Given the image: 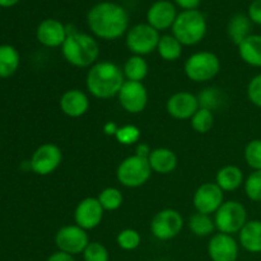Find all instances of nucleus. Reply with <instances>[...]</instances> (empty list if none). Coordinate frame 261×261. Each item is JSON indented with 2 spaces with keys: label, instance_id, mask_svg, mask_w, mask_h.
Masks as SVG:
<instances>
[{
  "label": "nucleus",
  "instance_id": "1",
  "mask_svg": "<svg viewBox=\"0 0 261 261\" xmlns=\"http://www.w3.org/2000/svg\"><path fill=\"white\" fill-rule=\"evenodd\" d=\"M87 23L94 36L106 41L121 37L129 28V14L121 5L101 2L93 5L87 14Z\"/></svg>",
  "mask_w": 261,
  "mask_h": 261
},
{
  "label": "nucleus",
  "instance_id": "2",
  "mask_svg": "<svg viewBox=\"0 0 261 261\" xmlns=\"http://www.w3.org/2000/svg\"><path fill=\"white\" fill-rule=\"evenodd\" d=\"M124 83V71L111 61L96 63L87 73V89L92 96L99 99H109L117 96Z\"/></svg>",
  "mask_w": 261,
  "mask_h": 261
},
{
  "label": "nucleus",
  "instance_id": "3",
  "mask_svg": "<svg viewBox=\"0 0 261 261\" xmlns=\"http://www.w3.org/2000/svg\"><path fill=\"white\" fill-rule=\"evenodd\" d=\"M68 37L61 46L64 59L76 68H89L97 63L99 45L96 38L88 33L78 32L75 28L66 25Z\"/></svg>",
  "mask_w": 261,
  "mask_h": 261
},
{
  "label": "nucleus",
  "instance_id": "4",
  "mask_svg": "<svg viewBox=\"0 0 261 261\" xmlns=\"http://www.w3.org/2000/svg\"><path fill=\"white\" fill-rule=\"evenodd\" d=\"M208 31L205 15L200 10H182L172 25V35L182 46H194L204 40Z\"/></svg>",
  "mask_w": 261,
  "mask_h": 261
},
{
  "label": "nucleus",
  "instance_id": "5",
  "mask_svg": "<svg viewBox=\"0 0 261 261\" xmlns=\"http://www.w3.org/2000/svg\"><path fill=\"white\" fill-rule=\"evenodd\" d=\"M152 176V167L148 158L139 157L134 154L125 158L119 165L116 171V177L119 182L125 188H140L148 182Z\"/></svg>",
  "mask_w": 261,
  "mask_h": 261
},
{
  "label": "nucleus",
  "instance_id": "6",
  "mask_svg": "<svg viewBox=\"0 0 261 261\" xmlns=\"http://www.w3.org/2000/svg\"><path fill=\"white\" fill-rule=\"evenodd\" d=\"M221 70V60L211 51H200L185 61V74L195 83L212 81Z\"/></svg>",
  "mask_w": 261,
  "mask_h": 261
},
{
  "label": "nucleus",
  "instance_id": "7",
  "mask_svg": "<svg viewBox=\"0 0 261 261\" xmlns=\"http://www.w3.org/2000/svg\"><path fill=\"white\" fill-rule=\"evenodd\" d=\"M214 223H216V228L221 233H239L247 223L246 208L240 201H224L214 214Z\"/></svg>",
  "mask_w": 261,
  "mask_h": 261
},
{
  "label": "nucleus",
  "instance_id": "8",
  "mask_svg": "<svg viewBox=\"0 0 261 261\" xmlns=\"http://www.w3.org/2000/svg\"><path fill=\"white\" fill-rule=\"evenodd\" d=\"M160 38V32L152 25L148 23H138L127 31L126 47L134 55H149L157 50Z\"/></svg>",
  "mask_w": 261,
  "mask_h": 261
},
{
  "label": "nucleus",
  "instance_id": "9",
  "mask_svg": "<svg viewBox=\"0 0 261 261\" xmlns=\"http://www.w3.org/2000/svg\"><path fill=\"white\" fill-rule=\"evenodd\" d=\"M184 228V218L175 209H163L152 219L150 231L157 240L168 241L180 234Z\"/></svg>",
  "mask_w": 261,
  "mask_h": 261
},
{
  "label": "nucleus",
  "instance_id": "10",
  "mask_svg": "<svg viewBox=\"0 0 261 261\" xmlns=\"http://www.w3.org/2000/svg\"><path fill=\"white\" fill-rule=\"evenodd\" d=\"M63 162V152L53 143L40 145L30 160L31 170L40 176H47L55 172Z\"/></svg>",
  "mask_w": 261,
  "mask_h": 261
},
{
  "label": "nucleus",
  "instance_id": "11",
  "mask_svg": "<svg viewBox=\"0 0 261 261\" xmlns=\"http://www.w3.org/2000/svg\"><path fill=\"white\" fill-rule=\"evenodd\" d=\"M88 244L89 237L87 231L76 224L61 227L55 234V245L59 251L66 252L73 256L83 254Z\"/></svg>",
  "mask_w": 261,
  "mask_h": 261
},
{
  "label": "nucleus",
  "instance_id": "12",
  "mask_svg": "<svg viewBox=\"0 0 261 261\" xmlns=\"http://www.w3.org/2000/svg\"><path fill=\"white\" fill-rule=\"evenodd\" d=\"M224 203V191L216 182H205L196 189L193 196L194 208L198 213L216 214Z\"/></svg>",
  "mask_w": 261,
  "mask_h": 261
},
{
  "label": "nucleus",
  "instance_id": "13",
  "mask_svg": "<svg viewBox=\"0 0 261 261\" xmlns=\"http://www.w3.org/2000/svg\"><path fill=\"white\" fill-rule=\"evenodd\" d=\"M117 96L121 107L129 114H140L148 105V91L142 82L125 81Z\"/></svg>",
  "mask_w": 261,
  "mask_h": 261
},
{
  "label": "nucleus",
  "instance_id": "14",
  "mask_svg": "<svg viewBox=\"0 0 261 261\" xmlns=\"http://www.w3.org/2000/svg\"><path fill=\"white\" fill-rule=\"evenodd\" d=\"M105 209L97 198H86L76 205L74 211V221L76 226L89 231L101 224Z\"/></svg>",
  "mask_w": 261,
  "mask_h": 261
},
{
  "label": "nucleus",
  "instance_id": "15",
  "mask_svg": "<svg viewBox=\"0 0 261 261\" xmlns=\"http://www.w3.org/2000/svg\"><path fill=\"white\" fill-rule=\"evenodd\" d=\"M239 244L232 234H213L208 244V255L212 261H236L239 257Z\"/></svg>",
  "mask_w": 261,
  "mask_h": 261
},
{
  "label": "nucleus",
  "instance_id": "16",
  "mask_svg": "<svg viewBox=\"0 0 261 261\" xmlns=\"http://www.w3.org/2000/svg\"><path fill=\"white\" fill-rule=\"evenodd\" d=\"M167 112L176 120H189L200 109L199 99L190 92H177L168 98Z\"/></svg>",
  "mask_w": 261,
  "mask_h": 261
},
{
  "label": "nucleus",
  "instance_id": "17",
  "mask_svg": "<svg viewBox=\"0 0 261 261\" xmlns=\"http://www.w3.org/2000/svg\"><path fill=\"white\" fill-rule=\"evenodd\" d=\"M177 10L175 4L170 0H158L153 3L147 12V23L153 28L160 31L172 28L176 18H177Z\"/></svg>",
  "mask_w": 261,
  "mask_h": 261
},
{
  "label": "nucleus",
  "instance_id": "18",
  "mask_svg": "<svg viewBox=\"0 0 261 261\" xmlns=\"http://www.w3.org/2000/svg\"><path fill=\"white\" fill-rule=\"evenodd\" d=\"M36 36L38 42L46 47H60L68 37V30L60 20L48 18L38 24Z\"/></svg>",
  "mask_w": 261,
  "mask_h": 261
},
{
  "label": "nucleus",
  "instance_id": "19",
  "mask_svg": "<svg viewBox=\"0 0 261 261\" xmlns=\"http://www.w3.org/2000/svg\"><path fill=\"white\" fill-rule=\"evenodd\" d=\"M60 109L66 116L81 117L89 110V98L81 89H69L61 96Z\"/></svg>",
  "mask_w": 261,
  "mask_h": 261
},
{
  "label": "nucleus",
  "instance_id": "20",
  "mask_svg": "<svg viewBox=\"0 0 261 261\" xmlns=\"http://www.w3.org/2000/svg\"><path fill=\"white\" fill-rule=\"evenodd\" d=\"M149 165L152 167L153 172H157L160 175H168L172 173L177 167V155L175 152L168 148H155L152 150L149 158Z\"/></svg>",
  "mask_w": 261,
  "mask_h": 261
},
{
  "label": "nucleus",
  "instance_id": "21",
  "mask_svg": "<svg viewBox=\"0 0 261 261\" xmlns=\"http://www.w3.org/2000/svg\"><path fill=\"white\" fill-rule=\"evenodd\" d=\"M240 245L251 254L261 252V221H247L244 228L239 232Z\"/></svg>",
  "mask_w": 261,
  "mask_h": 261
},
{
  "label": "nucleus",
  "instance_id": "22",
  "mask_svg": "<svg viewBox=\"0 0 261 261\" xmlns=\"http://www.w3.org/2000/svg\"><path fill=\"white\" fill-rule=\"evenodd\" d=\"M237 47L244 63L261 68V35H250Z\"/></svg>",
  "mask_w": 261,
  "mask_h": 261
},
{
  "label": "nucleus",
  "instance_id": "23",
  "mask_svg": "<svg viewBox=\"0 0 261 261\" xmlns=\"http://www.w3.org/2000/svg\"><path fill=\"white\" fill-rule=\"evenodd\" d=\"M244 172L240 167L228 165L218 171L216 184L223 191H234L244 184Z\"/></svg>",
  "mask_w": 261,
  "mask_h": 261
},
{
  "label": "nucleus",
  "instance_id": "24",
  "mask_svg": "<svg viewBox=\"0 0 261 261\" xmlns=\"http://www.w3.org/2000/svg\"><path fill=\"white\" fill-rule=\"evenodd\" d=\"M251 20H250L249 15H245L239 13V14H234L233 17L229 19L228 25H227V33H228V37L234 45L239 46L245 38L249 37L251 33Z\"/></svg>",
  "mask_w": 261,
  "mask_h": 261
},
{
  "label": "nucleus",
  "instance_id": "25",
  "mask_svg": "<svg viewBox=\"0 0 261 261\" xmlns=\"http://www.w3.org/2000/svg\"><path fill=\"white\" fill-rule=\"evenodd\" d=\"M19 54L10 45L0 46V78H8L17 71L19 66Z\"/></svg>",
  "mask_w": 261,
  "mask_h": 261
},
{
  "label": "nucleus",
  "instance_id": "26",
  "mask_svg": "<svg viewBox=\"0 0 261 261\" xmlns=\"http://www.w3.org/2000/svg\"><path fill=\"white\" fill-rule=\"evenodd\" d=\"M122 71H124V75L126 78V81L142 82L148 75L149 66H148V63L145 61V59L143 56L133 55L125 61Z\"/></svg>",
  "mask_w": 261,
  "mask_h": 261
},
{
  "label": "nucleus",
  "instance_id": "27",
  "mask_svg": "<svg viewBox=\"0 0 261 261\" xmlns=\"http://www.w3.org/2000/svg\"><path fill=\"white\" fill-rule=\"evenodd\" d=\"M158 55L166 61H176L182 55V43L173 35L161 36L157 46Z\"/></svg>",
  "mask_w": 261,
  "mask_h": 261
},
{
  "label": "nucleus",
  "instance_id": "28",
  "mask_svg": "<svg viewBox=\"0 0 261 261\" xmlns=\"http://www.w3.org/2000/svg\"><path fill=\"white\" fill-rule=\"evenodd\" d=\"M189 228L195 236L206 237L213 233L216 229V223H214V219L211 218V216L196 212L189 219Z\"/></svg>",
  "mask_w": 261,
  "mask_h": 261
},
{
  "label": "nucleus",
  "instance_id": "29",
  "mask_svg": "<svg viewBox=\"0 0 261 261\" xmlns=\"http://www.w3.org/2000/svg\"><path fill=\"white\" fill-rule=\"evenodd\" d=\"M97 199H98V201L101 203L105 212L117 211V209L122 205V201H124V196H122L121 191L116 188L103 189V190L99 193Z\"/></svg>",
  "mask_w": 261,
  "mask_h": 261
},
{
  "label": "nucleus",
  "instance_id": "30",
  "mask_svg": "<svg viewBox=\"0 0 261 261\" xmlns=\"http://www.w3.org/2000/svg\"><path fill=\"white\" fill-rule=\"evenodd\" d=\"M190 120L191 126H193V129L196 133H199V134H205V133L211 132V129L214 125L213 111L200 107Z\"/></svg>",
  "mask_w": 261,
  "mask_h": 261
},
{
  "label": "nucleus",
  "instance_id": "31",
  "mask_svg": "<svg viewBox=\"0 0 261 261\" xmlns=\"http://www.w3.org/2000/svg\"><path fill=\"white\" fill-rule=\"evenodd\" d=\"M116 242L122 250H125V251H133V250L138 249V247L140 246L142 237H140V233L137 229L126 228L122 229V231L117 234Z\"/></svg>",
  "mask_w": 261,
  "mask_h": 261
},
{
  "label": "nucleus",
  "instance_id": "32",
  "mask_svg": "<svg viewBox=\"0 0 261 261\" xmlns=\"http://www.w3.org/2000/svg\"><path fill=\"white\" fill-rule=\"evenodd\" d=\"M244 157L252 170L261 171V139H254L247 143Z\"/></svg>",
  "mask_w": 261,
  "mask_h": 261
},
{
  "label": "nucleus",
  "instance_id": "33",
  "mask_svg": "<svg viewBox=\"0 0 261 261\" xmlns=\"http://www.w3.org/2000/svg\"><path fill=\"white\" fill-rule=\"evenodd\" d=\"M245 193L246 196L252 201H261V171H254L245 180Z\"/></svg>",
  "mask_w": 261,
  "mask_h": 261
},
{
  "label": "nucleus",
  "instance_id": "34",
  "mask_svg": "<svg viewBox=\"0 0 261 261\" xmlns=\"http://www.w3.org/2000/svg\"><path fill=\"white\" fill-rule=\"evenodd\" d=\"M142 137V132L135 125H124L119 127L116 133V140L122 145H133L137 144Z\"/></svg>",
  "mask_w": 261,
  "mask_h": 261
},
{
  "label": "nucleus",
  "instance_id": "35",
  "mask_svg": "<svg viewBox=\"0 0 261 261\" xmlns=\"http://www.w3.org/2000/svg\"><path fill=\"white\" fill-rule=\"evenodd\" d=\"M83 259L84 261H109L110 254L99 242H89L83 252Z\"/></svg>",
  "mask_w": 261,
  "mask_h": 261
},
{
  "label": "nucleus",
  "instance_id": "36",
  "mask_svg": "<svg viewBox=\"0 0 261 261\" xmlns=\"http://www.w3.org/2000/svg\"><path fill=\"white\" fill-rule=\"evenodd\" d=\"M198 99H199V105H200V107H203V109H208L211 110V111L216 110L222 101L221 93H219L218 89L216 88L204 89V91L199 94Z\"/></svg>",
  "mask_w": 261,
  "mask_h": 261
},
{
  "label": "nucleus",
  "instance_id": "37",
  "mask_svg": "<svg viewBox=\"0 0 261 261\" xmlns=\"http://www.w3.org/2000/svg\"><path fill=\"white\" fill-rule=\"evenodd\" d=\"M247 97L252 105L261 109V73L250 81L247 86Z\"/></svg>",
  "mask_w": 261,
  "mask_h": 261
},
{
  "label": "nucleus",
  "instance_id": "38",
  "mask_svg": "<svg viewBox=\"0 0 261 261\" xmlns=\"http://www.w3.org/2000/svg\"><path fill=\"white\" fill-rule=\"evenodd\" d=\"M249 18L252 23L261 25V0H254L249 7Z\"/></svg>",
  "mask_w": 261,
  "mask_h": 261
},
{
  "label": "nucleus",
  "instance_id": "39",
  "mask_svg": "<svg viewBox=\"0 0 261 261\" xmlns=\"http://www.w3.org/2000/svg\"><path fill=\"white\" fill-rule=\"evenodd\" d=\"M175 3L184 10H195L199 8L201 0H175Z\"/></svg>",
  "mask_w": 261,
  "mask_h": 261
},
{
  "label": "nucleus",
  "instance_id": "40",
  "mask_svg": "<svg viewBox=\"0 0 261 261\" xmlns=\"http://www.w3.org/2000/svg\"><path fill=\"white\" fill-rule=\"evenodd\" d=\"M47 261H75V259L70 254H66V252L63 251H56L48 256Z\"/></svg>",
  "mask_w": 261,
  "mask_h": 261
},
{
  "label": "nucleus",
  "instance_id": "41",
  "mask_svg": "<svg viewBox=\"0 0 261 261\" xmlns=\"http://www.w3.org/2000/svg\"><path fill=\"white\" fill-rule=\"evenodd\" d=\"M152 150L153 149H150V147L148 144H145V143H139L137 147V153H135V154L143 158H149Z\"/></svg>",
  "mask_w": 261,
  "mask_h": 261
},
{
  "label": "nucleus",
  "instance_id": "42",
  "mask_svg": "<svg viewBox=\"0 0 261 261\" xmlns=\"http://www.w3.org/2000/svg\"><path fill=\"white\" fill-rule=\"evenodd\" d=\"M119 130V126H117L116 122L114 121H107L106 124L103 125V133L109 137H116V133Z\"/></svg>",
  "mask_w": 261,
  "mask_h": 261
},
{
  "label": "nucleus",
  "instance_id": "43",
  "mask_svg": "<svg viewBox=\"0 0 261 261\" xmlns=\"http://www.w3.org/2000/svg\"><path fill=\"white\" fill-rule=\"evenodd\" d=\"M19 0H0V7L3 8H10L14 7Z\"/></svg>",
  "mask_w": 261,
  "mask_h": 261
},
{
  "label": "nucleus",
  "instance_id": "44",
  "mask_svg": "<svg viewBox=\"0 0 261 261\" xmlns=\"http://www.w3.org/2000/svg\"><path fill=\"white\" fill-rule=\"evenodd\" d=\"M160 261H165V260H160Z\"/></svg>",
  "mask_w": 261,
  "mask_h": 261
}]
</instances>
